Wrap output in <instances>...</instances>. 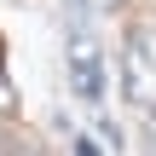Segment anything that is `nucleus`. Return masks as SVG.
<instances>
[{"label":"nucleus","instance_id":"obj_5","mask_svg":"<svg viewBox=\"0 0 156 156\" xmlns=\"http://www.w3.org/2000/svg\"><path fill=\"white\" fill-rule=\"evenodd\" d=\"M151 151H156V110H151Z\"/></svg>","mask_w":156,"mask_h":156},{"label":"nucleus","instance_id":"obj_3","mask_svg":"<svg viewBox=\"0 0 156 156\" xmlns=\"http://www.w3.org/2000/svg\"><path fill=\"white\" fill-rule=\"evenodd\" d=\"M0 110H17V93H12V81H6V69H0Z\"/></svg>","mask_w":156,"mask_h":156},{"label":"nucleus","instance_id":"obj_2","mask_svg":"<svg viewBox=\"0 0 156 156\" xmlns=\"http://www.w3.org/2000/svg\"><path fill=\"white\" fill-rule=\"evenodd\" d=\"M69 87H75V98H98L104 93V69H98V41L93 35H69Z\"/></svg>","mask_w":156,"mask_h":156},{"label":"nucleus","instance_id":"obj_4","mask_svg":"<svg viewBox=\"0 0 156 156\" xmlns=\"http://www.w3.org/2000/svg\"><path fill=\"white\" fill-rule=\"evenodd\" d=\"M87 6H93V12H116L122 0H87Z\"/></svg>","mask_w":156,"mask_h":156},{"label":"nucleus","instance_id":"obj_1","mask_svg":"<svg viewBox=\"0 0 156 156\" xmlns=\"http://www.w3.org/2000/svg\"><path fill=\"white\" fill-rule=\"evenodd\" d=\"M122 93L127 104L156 110V23H139L122 46Z\"/></svg>","mask_w":156,"mask_h":156}]
</instances>
